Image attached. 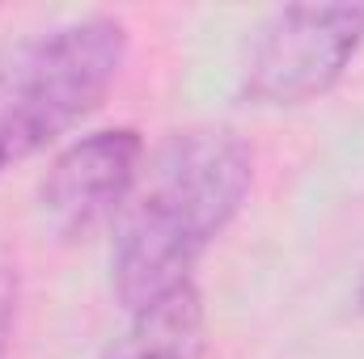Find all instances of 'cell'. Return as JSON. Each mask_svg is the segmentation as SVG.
<instances>
[{"mask_svg":"<svg viewBox=\"0 0 364 359\" xmlns=\"http://www.w3.org/2000/svg\"><path fill=\"white\" fill-rule=\"evenodd\" d=\"M250 186L255 153L229 127H186L153 153L110 241V292L127 317L191 283Z\"/></svg>","mask_w":364,"mask_h":359,"instance_id":"cell-1","label":"cell"},{"mask_svg":"<svg viewBox=\"0 0 364 359\" xmlns=\"http://www.w3.org/2000/svg\"><path fill=\"white\" fill-rule=\"evenodd\" d=\"M127 51L132 34L110 13L21 38L0 60V178L85 123L114 89Z\"/></svg>","mask_w":364,"mask_h":359,"instance_id":"cell-2","label":"cell"},{"mask_svg":"<svg viewBox=\"0 0 364 359\" xmlns=\"http://www.w3.org/2000/svg\"><path fill=\"white\" fill-rule=\"evenodd\" d=\"M364 47V4H284L246 43L237 93L250 106H305L331 93Z\"/></svg>","mask_w":364,"mask_h":359,"instance_id":"cell-3","label":"cell"},{"mask_svg":"<svg viewBox=\"0 0 364 359\" xmlns=\"http://www.w3.org/2000/svg\"><path fill=\"white\" fill-rule=\"evenodd\" d=\"M144 174V140L136 127H102L51 161L38 182V220L55 241H85L114 220Z\"/></svg>","mask_w":364,"mask_h":359,"instance_id":"cell-4","label":"cell"},{"mask_svg":"<svg viewBox=\"0 0 364 359\" xmlns=\"http://www.w3.org/2000/svg\"><path fill=\"white\" fill-rule=\"evenodd\" d=\"M208 351V313L195 283L161 296L157 304L132 313L127 334L102 359H203Z\"/></svg>","mask_w":364,"mask_h":359,"instance_id":"cell-5","label":"cell"},{"mask_svg":"<svg viewBox=\"0 0 364 359\" xmlns=\"http://www.w3.org/2000/svg\"><path fill=\"white\" fill-rule=\"evenodd\" d=\"M13 326H17V275L9 267H0V359L9 355Z\"/></svg>","mask_w":364,"mask_h":359,"instance_id":"cell-6","label":"cell"},{"mask_svg":"<svg viewBox=\"0 0 364 359\" xmlns=\"http://www.w3.org/2000/svg\"><path fill=\"white\" fill-rule=\"evenodd\" d=\"M360 309H364V279H360Z\"/></svg>","mask_w":364,"mask_h":359,"instance_id":"cell-7","label":"cell"}]
</instances>
